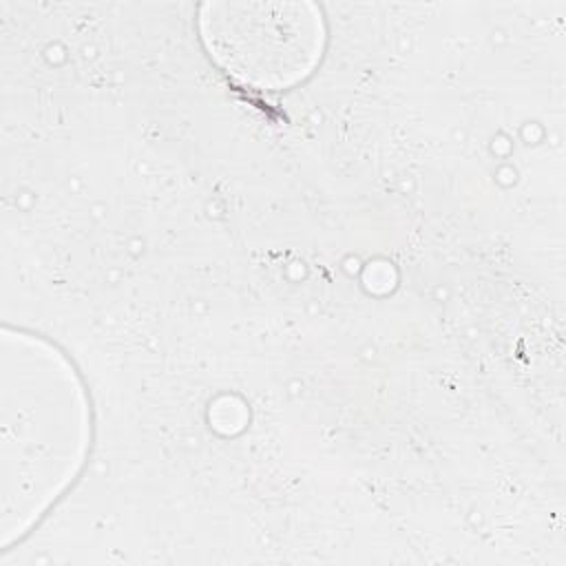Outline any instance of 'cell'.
<instances>
[{"instance_id": "obj_1", "label": "cell", "mask_w": 566, "mask_h": 566, "mask_svg": "<svg viewBox=\"0 0 566 566\" xmlns=\"http://www.w3.org/2000/svg\"><path fill=\"white\" fill-rule=\"evenodd\" d=\"M230 11V7H228ZM261 15L203 18V38L217 62L243 84L279 91L312 71L321 33L316 18L301 15V7H259Z\"/></svg>"}]
</instances>
